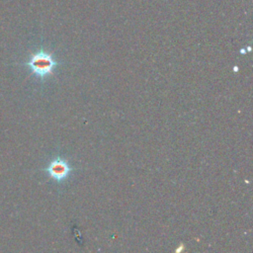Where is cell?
I'll return each instance as SVG.
<instances>
[{"mask_svg":"<svg viewBox=\"0 0 253 253\" xmlns=\"http://www.w3.org/2000/svg\"><path fill=\"white\" fill-rule=\"evenodd\" d=\"M25 64L36 76L43 79L52 73L54 67L58 65V62L53 59L50 53L44 50H39L32 54Z\"/></svg>","mask_w":253,"mask_h":253,"instance_id":"1","label":"cell"},{"mask_svg":"<svg viewBox=\"0 0 253 253\" xmlns=\"http://www.w3.org/2000/svg\"><path fill=\"white\" fill-rule=\"evenodd\" d=\"M44 170L47 172L50 178L58 183H61L68 178L70 172L72 171V168L65 159L61 157H56L49 162L48 166Z\"/></svg>","mask_w":253,"mask_h":253,"instance_id":"2","label":"cell"}]
</instances>
